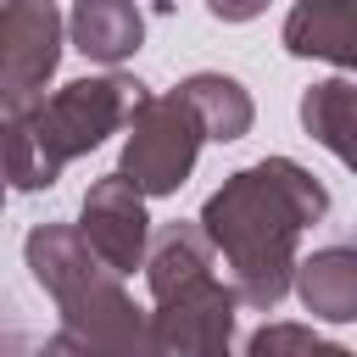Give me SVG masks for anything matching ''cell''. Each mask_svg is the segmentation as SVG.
Here are the masks:
<instances>
[{"instance_id": "obj_2", "label": "cell", "mask_w": 357, "mask_h": 357, "mask_svg": "<svg viewBox=\"0 0 357 357\" xmlns=\"http://www.w3.org/2000/svg\"><path fill=\"white\" fill-rule=\"evenodd\" d=\"M56 67V6L50 0H11L0 17V100L28 106L33 89Z\"/></svg>"}, {"instance_id": "obj_4", "label": "cell", "mask_w": 357, "mask_h": 357, "mask_svg": "<svg viewBox=\"0 0 357 357\" xmlns=\"http://www.w3.org/2000/svg\"><path fill=\"white\" fill-rule=\"evenodd\" d=\"M284 45L296 56H329V61L357 67V0H307V6H296L290 28H284Z\"/></svg>"}, {"instance_id": "obj_7", "label": "cell", "mask_w": 357, "mask_h": 357, "mask_svg": "<svg viewBox=\"0 0 357 357\" xmlns=\"http://www.w3.org/2000/svg\"><path fill=\"white\" fill-rule=\"evenodd\" d=\"M78 50L95 61H117L128 50H139V11L128 0H78Z\"/></svg>"}, {"instance_id": "obj_11", "label": "cell", "mask_w": 357, "mask_h": 357, "mask_svg": "<svg viewBox=\"0 0 357 357\" xmlns=\"http://www.w3.org/2000/svg\"><path fill=\"white\" fill-rule=\"evenodd\" d=\"M218 17H229V22H240V17H257L262 11V0H206Z\"/></svg>"}, {"instance_id": "obj_1", "label": "cell", "mask_w": 357, "mask_h": 357, "mask_svg": "<svg viewBox=\"0 0 357 357\" xmlns=\"http://www.w3.org/2000/svg\"><path fill=\"white\" fill-rule=\"evenodd\" d=\"M190 162H195V117H190L184 95L139 100V134L128 139V156H123V173H134L128 184L167 195L173 184H184Z\"/></svg>"}, {"instance_id": "obj_5", "label": "cell", "mask_w": 357, "mask_h": 357, "mask_svg": "<svg viewBox=\"0 0 357 357\" xmlns=\"http://www.w3.org/2000/svg\"><path fill=\"white\" fill-rule=\"evenodd\" d=\"M84 223L95 234V245L117 262V268H134L139 262V240H145V212H139V195L123 190V178L100 184L89 201H84Z\"/></svg>"}, {"instance_id": "obj_8", "label": "cell", "mask_w": 357, "mask_h": 357, "mask_svg": "<svg viewBox=\"0 0 357 357\" xmlns=\"http://www.w3.org/2000/svg\"><path fill=\"white\" fill-rule=\"evenodd\" d=\"M178 95H184L190 106L206 112V128H212L218 139H234V134L251 123V106H245V95H240L234 78H212V73H201V78H190Z\"/></svg>"}, {"instance_id": "obj_10", "label": "cell", "mask_w": 357, "mask_h": 357, "mask_svg": "<svg viewBox=\"0 0 357 357\" xmlns=\"http://www.w3.org/2000/svg\"><path fill=\"white\" fill-rule=\"evenodd\" d=\"M22 351H28V335H22V324H17L11 296L0 290V357H22Z\"/></svg>"}, {"instance_id": "obj_9", "label": "cell", "mask_w": 357, "mask_h": 357, "mask_svg": "<svg viewBox=\"0 0 357 357\" xmlns=\"http://www.w3.org/2000/svg\"><path fill=\"white\" fill-rule=\"evenodd\" d=\"M346 100H351V112H357V95H351V89H346ZM301 117H307V128H312L318 139H329V145L357 167V139L346 134V106L335 100V89H329V84H324V89H312V95L301 100Z\"/></svg>"}, {"instance_id": "obj_6", "label": "cell", "mask_w": 357, "mask_h": 357, "mask_svg": "<svg viewBox=\"0 0 357 357\" xmlns=\"http://www.w3.org/2000/svg\"><path fill=\"white\" fill-rule=\"evenodd\" d=\"M301 301L318 318H357V251L351 245H329L301 268Z\"/></svg>"}, {"instance_id": "obj_3", "label": "cell", "mask_w": 357, "mask_h": 357, "mask_svg": "<svg viewBox=\"0 0 357 357\" xmlns=\"http://www.w3.org/2000/svg\"><path fill=\"white\" fill-rule=\"evenodd\" d=\"M128 95H139V84H128V78H84V84H67V95L39 117V128H45L39 145H45L50 134H67V139H61V156L95 145V139L106 134V123L123 112Z\"/></svg>"}]
</instances>
